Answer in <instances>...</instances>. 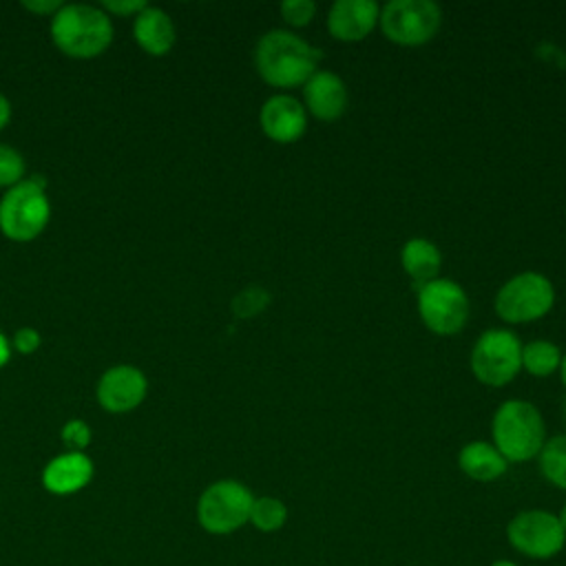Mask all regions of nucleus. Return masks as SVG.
Segmentation results:
<instances>
[{"mask_svg":"<svg viewBox=\"0 0 566 566\" xmlns=\"http://www.w3.org/2000/svg\"><path fill=\"white\" fill-rule=\"evenodd\" d=\"M316 13V4L312 0H285L281 2V15L292 27H305L312 22Z\"/></svg>","mask_w":566,"mask_h":566,"instance_id":"nucleus-25","label":"nucleus"},{"mask_svg":"<svg viewBox=\"0 0 566 566\" xmlns=\"http://www.w3.org/2000/svg\"><path fill=\"white\" fill-rule=\"evenodd\" d=\"M51 219L46 179L42 175L24 177L0 199V232L18 243L33 241Z\"/></svg>","mask_w":566,"mask_h":566,"instance_id":"nucleus-4","label":"nucleus"},{"mask_svg":"<svg viewBox=\"0 0 566 566\" xmlns=\"http://www.w3.org/2000/svg\"><path fill=\"white\" fill-rule=\"evenodd\" d=\"M9 122H11V104H9V99L0 93V130L7 128Z\"/></svg>","mask_w":566,"mask_h":566,"instance_id":"nucleus-29","label":"nucleus"},{"mask_svg":"<svg viewBox=\"0 0 566 566\" xmlns=\"http://www.w3.org/2000/svg\"><path fill=\"white\" fill-rule=\"evenodd\" d=\"M40 332L35 327H20L15 329L13 338H11V349H15L18 354H33L40 347Z\"/></svg>","mask_w":566,"mask_h":566,"instance_id":"nucleus-26","label":"nucleus"},{"mask_svg":"<svg viewBox=\"0 0 566 566\" xmlns=\"http://www.w3.org/2000/svg\"><path fill=\"white\" fill-rule=\"evenodd\" d=\"M321 62V49L287 29L263 33L254 49L256 73L276 88L303 86Z\"/></svg>","mask_w":566,"mask_h":566,"instance_id":"nucleus-1","label":"nucleus"},{"mask_svg":"<svg viewBox=\"0 0 566 566\" xmlns=\"http://www.w3.org/2000/svg\"><path fill=\"white\" fill-rule=\"evenodd\" d=\"M64 2L60 0H24L22 7L35 15H55L60 9H62Z\"/></svg>","mask_w":566,"mask_h":566,"instance_id":"nucleus-28","label":"nucleus"},{"mask_svg":"<svg viewBox=\"0 0 566 566\" xmlns=\"http://www.w3.org/2000/svg\"><path fill=\"white\" fill-rule=\"evenodd\" d=\"M506 537L517 553L531 559H551L566 544V531L562 528L557 515L542 509L517 513L506 524Z\"/></svg>","mask_w":566,"mask_h":566,"instance_id":"nucleus-10","label":"nucleus"},{"mask_svg":"<svg viewBox=\"0 0 566 566\" xmlns=\"http://www.w3.org/2000/svg\"><path fill=\"white\" fill-rule=\"evenodd\" d=\"M458 464L462 473L475 482H493L502 478L509 469L504 455L491 442L484 440H473L464 444L458 453Z\"/></svg>","mask_w":566,"mask_h":566,"instance_id":"nucleus-17","label":"nucleus"},{"mask_svg":"<svg viewBox=\"0 0 566 566\" xmlns=\"http://www.w3.org/2000/svg\"><path fill=\"white\" fill-rule=\"evenodd\" d=\"M378 22L387 40L402 46H418L438 33L442 11L431 0H391L380 9Z\"/></svg>","mask_w":566,"mask_h":566,"instance_id":"nucleus-8","label":"nucleus"},{"mask_svg":"<svg viewBox=\"0 0 566 566\" xmlns=\"http://www.w3.org/2000/svg\"><path fill=\"white\" fill-rule=\"evenodd\" d=\"M133 38L148 55L161 57L175 46V22L164 9L148 4L133 20Z\"/></svg>","mask_w":566,"mask_h":566,"instance_id":"nucleus-16","label":"nucleus"},{"mask_svg":"<svg viewBox=\"0 0 566 566\" xmlns=\"http://www.w3.org/2000/svg\"><path fill=\"white\" fill-rule=\"evenodd\" d=\"M469 365L480 382L502 387L522 369V343L511 329H486L475 340Z\"/></svg>","mask_w":566,"mask_h":566,"instance_id":"nucleus-6","label":"nucleus"},{"mask_svg":"<svg viewBox=\"0 0 566 566\" xmlns=\"http://www.w3.org/2000/svg\"><path fill=\"white\" fill-rule=\"evenodd\" d=\"M303 106L310 115L323 122L338 119L347 108V86L340 75L318 69L303 84Z\"/></svg>","mask_w":566,"mask_h":566,"instance_id":"nucleus-13","label":"nucleus"},{"mask_svg":"<svg viewBox=\"0 0 566 566\" xmlns=\"http://www.w3.org/2000/svg\"><path fill=\"white\" fill-rule=\"evenodd\" d=\"M51 40L69 57L91 60L113 42V22L102 7L62 4L51 18Z\"/></svg>","mask_w":566,"mask_h":566,"instance_id":"nucleus-2","label":"nucleus"},{"mask_svg":"<svg viewBox=\"0 0 566 566\" xmlns=\"http://www.w3.org/2000/svg\"><path fill=\"white\" fill-rule=\"evenodd\" d=\"M493 447L506 462H526L539 455L546 442V427L539 409L520 398L504 400L491 422Z\"/></svg>","mask_w":566,"mask_h":566,"instance_id":"nucleus-3","label":"nucleus"},{"mask_svg":"<svg viewBox=\"0 0 566 566\" xmlns=\"http://www.w3.org/2000/svg\"><path fill=\"white\" fill-rule=\"evenodd\" d=\"M400 263H402V270L420 287V285L438 279V272L442 265V254L433 241H429L424 237H413V239L405 241V245L400 248Z\"/></svg>","mask_w":566,"mask_h":566,"instance_id":"nucleus-18","label":"nucleus"},{"mask_svg":"<svg viewBox=\"0 0 566 566\" xmlns=\"http://www.w3.org/2000/svg\"><path fill=\"white\" fill-rule=\"evenodd\" d=\"M559 378H562V382H564V387H566V352L562 354V360H559Z\"/></svg>","mask_w":566,"mask_h":566,"instance_id":"nucleus-31","label":"nucleus"},{"mask_svg":"<svg viewBox=\"0 0 566 566\" xmlns=\"http://www.w3.org/2000/svg\"><path fill=\"white\" fill-rule=\"evenodd\" d=\"M537 458L542 475L566 491V433L546 440Z\"/></svg>","mask_w":566,"mask_h":566,"instance_id":"nucleus-20","label":"nucleus"},{"mask_svg":"<svg viewBox=\"0 0 566 566\" xmlns=\"http://www.w3.org/2000/svg\"><path fill=\"white\" fill-rule=\"evenodd\" d=\"M562 349L551 340H531L522 345V367L537 378H546L559 369Z\"/></svg>","mask_w":566,"mask_h":566,"instance_id":"nucleus-19","label":"nucleus"},{"mask_svg":"<svg viewBox=\"0 0 566 566\" xmlns=\"http://www.w3.org/2000/svg\"><path fill=\"white\" fill-rule=\"evenodd\" d=\"M418 314L431 332L453 336L469 318V296L460 283L438 276L418 287Z\"/></svg>","mask_w":566,"mask_h":566,"instance_id":"nucleus-9","label":"nucleus"},{"mask_svg":"<svg viewBox=\"0 0 566 566\" xmlns=\"http://www.w3.org/2000/svg\"><path fill=\"white\" fill-rule=\"evenodd\" d=\"M148 394V378L135 365H113L97 380V402L108 413L137 409Z\"/></svg>","mask_w":566,"mask_h":566,"instance_id":"nucleus-11","label":"nucleus"},{"mask_svg":"<svg viewBox=\"0 0 566 566\" xmlns=\"http://www.w3.org/2000/svg\"><path fill=\"white\" fill-rule=\"evenodd\" d=\"M555 290L548 276L526 270L511 276L495 294V312L506 323H531L551 312Z\"/></svg>","mask_w":566,"mask_h":566,"instance_id":"nucleus-7","label":"nucleus"},{"mask_svg":"<svg viewBox=\"0 0 566 566\" xmlns=\"http://www.w3.org/2000/svg\"><path fill=\"white\" fill-rule=\"evenodd\" d=\"M254 495L239 480L212 482L197 502L199 524L214 535H228L250 522Z\"/></svg>","mask_w":566,"mask_h":566,"instance_id":"nucleus-5","label":"nucleus"},{"mask_svg":"<svg viewBox=\"0 0 566 566\" xmlns=\"http://www.w3.org/2000/svg\"><path fill=\"white\" fill-rule=\"evenodd\" d=\"M91 436H93L91 427L80 418H71L69 422H64V427L60 431V438L66 444V449L69 451H82V453L91 444Z\"/></svg>","mask_w":566,"mask_h":566,"instance_id":"nucleus-24","label":"nucleus"},{"mask_svg":"<svg viewBox=\"0 0 566 566\" xmlns=\"http://www.w3.org/2000/svg\"><path fill=\"white\" fill-rule=\"evenodd\" d=\"M11 358V340L0 332V367H4Z\"/></svg>","mask_w":566,"mask_h":566,"instance_id":"nucleus-30","label":"nucleus"},{"mask_svg":"<svg viewBox=\"0 0 566 566\" xmlns=\"http://www.w3.org/2000/svg\"><path fill=\"white\" fill-rule=\"evenodd\" d=\"M287 522V506L272 495L254 497L250 511V524L263 533H274Z\"/></svg>","mask_w":566,"mask_h":566,"instance_id":"nucleus-21","label":"nucleus"},{"mask_svg":"<svg viewBox=\"0 0 566 566\" xmlns=\"http://www.w3.org/2000/svg\"><path fill=\"white\" fill-rule=\"evenodd\" d=\"M99 7L108 15H124V18L133 15L135 18L139 11H144L148 7V2L146 0H104Z\"/></svg>","mask_w":566,"mask_h":566,"instance_id":"nucleus-27","label":"nucleus"},{"mask_svg":"<svg viewBox=\"0 0 566 566\" xmlns=\"http://www.w3.org/2000/svg\"><path fill=\"white\" fill-rule=\"evenodd\" d=\"M259 124L272 142L292 144L303 137L307 128V111L296 97L276 93L263 102L259 111Z\"/></svg>","mask_w":566,"mask_h":566,"instance_id":"nucleus-12","label":"nucleus"},{"mask_svg":"<svg viewBox=\"0 0 566 566\" xmlns=\"http://www.w3.org/2000/svg\"><path fill=\"white\" fill-rule=\"evenodd\" d=\"M24 172H27V164H24V157L7 146V144H0V188H11L15 184H20L24 179Z\"/></svg>","mask_w":566,"mask_h":566,"instance_id":"nucleus-23","label":"nucleus"},{"mask_svg":"<svg viewBox=\"0 0 566 566\" xmlns=\"http://www.w3.org/2000/svg\"><path fill=\"white\" fill-rule=\"evenodd\" d=\"M491 566H517V564H513V562H509V559H497V562H493Z\"/></svg>","mask_w":566,"mask_h":566,"instance_id":"nucleus-33","label":"nucleus"},{"mask_svg":"<svg viewBox=\"0 0 566 566\" xmlns=\"http://www.w3.org/2000/svg\"><path fill=\"white\" fill-rule=\"evenodd\" d=\"M270 303V294L268 290L259 287V285H250V287H243L230 303L232 307V314L237 318H252L256 314H261Z\"/></svg>","mask_w":566,"mask_h":566,"instance_id":"nucleus-22","label":"nucleus"},{"mask_svg":"<svg viewBox=\"0 0 566 566\" xmlns=\"http://www.w3.org/2000/svg\"><path fill=\"white\" fill-rule=\"evenodd\" d=\"M93 478V462L82 451H66L49 460L42 471V484L55 495H71L84 489Z\"/></svg>","mask_w":566,"mask_h":566,"instance_id":"nucleus-15","label":"nucleus"},{"mask_svg":"<svg viewBox=\"0 0 566 566\" xmlns=\"http://www.w3.org/2000/svg\"><path fill=\"white\" fill-rule=\"evenodd\" d=\"M557 520H559V524H562V528L566 531V504L562 506V511H559V515H557Z\"/></svg>","mask_w":566,"mask_h":566,"instance_id":"nucleus-32","label":"nucleus"},{"mask_svg":"<svg viewBox=\"0 0 566 566\" xmlns=\"http://www.w3.org/2000/svg\"><path fill=\"white\" fill-rule=\"evenodd\" d=\"M380 7L374 0H336L327 13V29L336 40L356 42L378 24Z\"/></svg>","mask_w":566,"mask_h":566,"instance_id":"nucleus-14","label":"nucleus"}]
</instances>
